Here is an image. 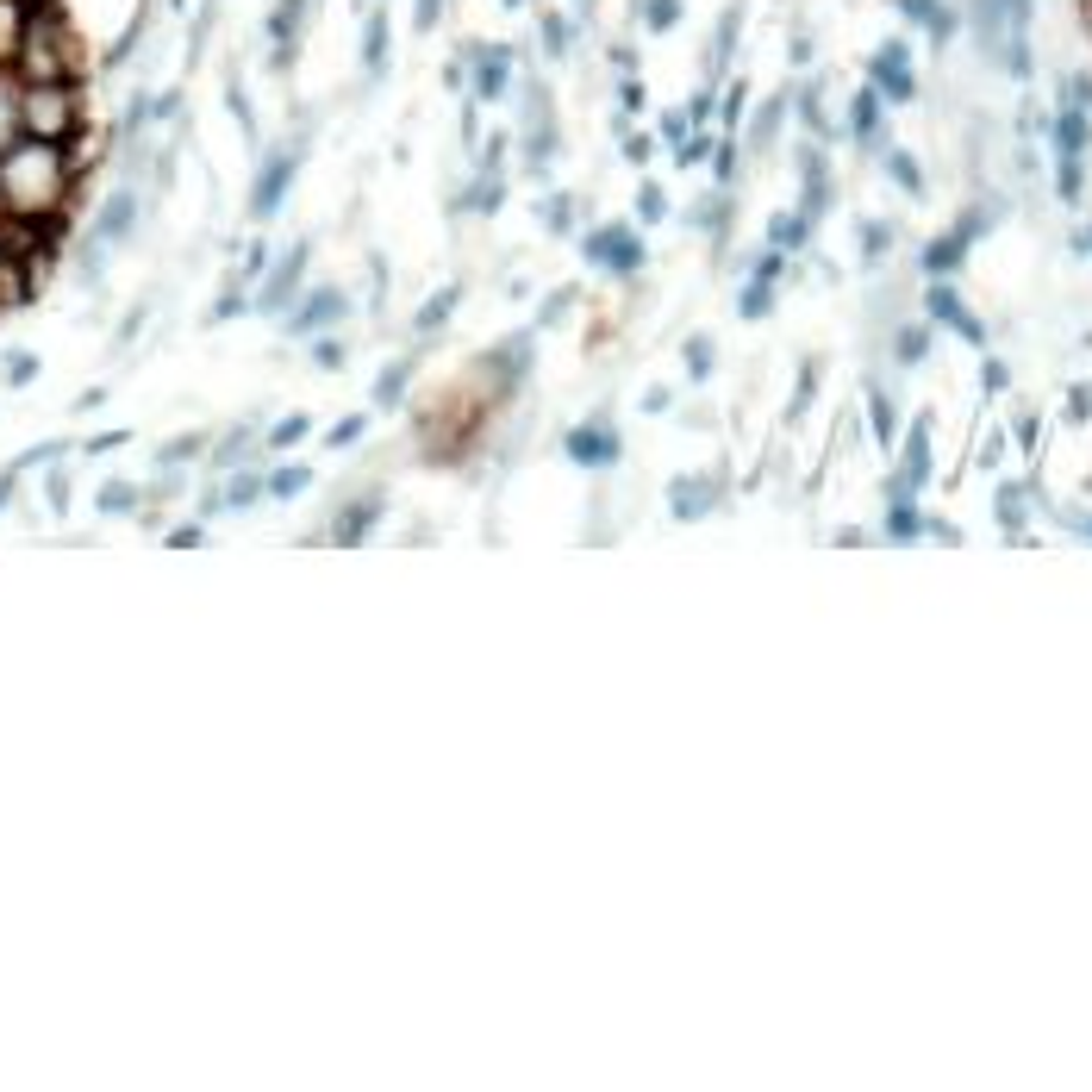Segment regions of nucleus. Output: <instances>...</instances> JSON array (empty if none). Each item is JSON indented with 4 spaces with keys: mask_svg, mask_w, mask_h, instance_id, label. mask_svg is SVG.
Returning a JSON list of instances; mask_svg holds the SVG:
<instances>
[{
    "mask_svg": "<svg viewBox=\"0 0 1092 1092\" xmlns=\"http://www.w3.org/2000/svg\"><path fill=\"white\" fill-rule=\"evenodd\" d=\"M1080 250H1092V231H1086V238H1080Z\"/></svg>",
    "mask_w": 1092,
    "mask_h": 1092,
    "instance_id": "obj_45",
    "label": "nucleus"
},
{
    "mask_svg": "<svg viewBox=\"0 0 1092 1092\" xmlns=\"http://www.w3.org/2000/svg\"><path fill=\"white\" fill-rule=\"evenodd\" d=\"M662 137H674V144H681V137H687V119H681V113H668V119H662Z\"/></svg>",
    "mask_w": 1092,
    "mask_h": 1092,
    "instance_id": "obj_43",
    "label": "nucleus"
},
{
    "mask_svg": "<svg viewBox=\"0 0 1092 1092\" xmlns=\"http://www.w3.org/2000/svg\"><path fill=\"white\" fill-rule=\"evenodd\" d=\"M313 362H318V369H344V350H337V344H318Z\"/></svg>",
    "mask_w": 1092,
    "mask_h": 1092,
    "instance_id": "obj_37",
    "label": "nucleus"
},
{
    "mask_svg": "<svg viewBox=\"0 0 1092 1092\" xmlns=\"http://www.w3.org/2000/svg\"><path fill=\"white\" fill-rule=\"evenodd\" d=\"M924 306H930V318H943V325H956L961 337H968V344H980V337H987V331H980V318H968V313H961L956 287H943V282H937V287H930V300H924Z\"/></svg>",
    "mask_w": 1092,
    "mask_h": 1092,
    "instance_id": "obj_7",
    "label": "nucleus"
},
{
    "mask_svg": "<svg viewBox=\"0 0 1092 1092\" xmlns=\"http://www.w3.org/2000/svg\"><path fill=\"white\" fill-rule=\"evenodd\" d=\"M768 300H774V294H768V282L755 275V287L743 294V313H749V318H762V313H768Z\"/></svg>",
    "mask_w": 1092,
    "mask_h": 1092,
    "instance_id": "obj_29",
    "label": "nucleus"
},
{
    "mask_svg": "<svg viewBox=\"0 0 1092 1092\" xmlns=\"http://www.w3.org/2000/svg\"><path fill=\"white\" fill-rule=\"evenodd\" d=\"M874 437H881V444H893V400H886V393H874Z\"/></svg>",
    "mask_w": 1092,
    "mask_h": 1092,
    "instance_id": "obj_24",
    "label": "nucleus"
},
{
    "mask_svg": "<svg viewBox=\"0 0 1092 1092\" xmlns=\"http://www.w3.org/2000/svg\"><path fill=\"white\" fill-rule=\"evenodd\" d=\"M31 374H38V362H31V356H19V362H7V381H31Z\"/></svg>",
    "mask_w": 1092,
    "mask_h": 1092,
    "instance_id": "obj_41",
    "label": "nucleus"
},
{
    "mask_svg": "<svg viewBox=\"0 0 1092 1092\" xmlns=\"http://www.w3.org/2000/svg\"><path fill=\"white\" fill-rule=\"evenodd\" d=\"M449 306H456V287H444V294H437L431 306H425V313H419V325H425V331H431V325H444V318H449Z\"/></svg>",
    "mask_w": 1092,
    "mask_h": 1092,
    "instance_id": "obj_26",
    "label": "nucleus"
},
{
    "mask_svg": "<svg viewBox=\"0 0 1092 1092\" xmlns=\"http://www.w3.org/2000/svg\"><path fill=\"white\" fill-rule=\"evenodd\" d=\"M774 125H780V100H768V113L755 119V144H768V137H774Z\"/></svg>",
    "mask_w": 1092,
    "mask_h": 1092,
    "instance_id": "obj_32",
    "label": "nucleus"
},
{
    "mask_svg": "<svg viewBox=\"0 0 1092 1092\" xmlns=\"http://www.w3.org/2000/svg\"><path fill=\"white\" fill-rule=\"evenodd\" d=\"M437 13H444V0H419V13H412V19H419V31H431Z\"/></svg>",
    "mask_w": 1092,
    "mask_h": 1092,
    "instance_id": "obj_38",
    "label": "nucleus"
},
{
    "mask_svg": "<svg viewBox=\"0 0 1092 1092\" xmlns=\"http://www.w3.org/2000/svg\"><path fill=\"white\" fill-rule=\"evenodd\" d=\"M1067 419H1092V388H1086V381L1067 393Z\"/></svg>",
    "mask_w": 1092,
    "mask_h": 1092,
    "instance_id": "obj_30",
    "label": "nucleus"
},
{
    "mask_svg": "<svg viewBox=\"0 0 1092 1092\" xmlns=\"http://www.w3.org/2000/svg\"><path fill=\"white\" fill-rule=\"evenodd\" d=\"M132 231V194H113L100 212V238H125Z\"/></svg>",
    "mask_w": 1092,
    "mask_h": 1092,
    "instance_id": "obj_16",
    "label": "nucleus"
},
{
    "mask_svg": "<svg viewBox=\"0 0 1092 1092\" xmlns=\"http://www.w3.org/2000/svg\"><path fill=\"white\" fill-rule=\"evenodd\" d=\"M980 225H987V219H968V225H961V231H949V238H937V244H930V250H924V269H930V275L956 269V263H961V250H968V238H974V231H980Z\"/></svg>",
    "mask_w": 1092,
    "mask_h": 1092,
    "instance_id": "obj_8",
    "label": "nucleus"
},
{
    "mask_svg": "<svg viewBox=\"0 0 1092 1092\" xmlns=\"http://www.w3.org/2000/svg\"><path fill=\"white\" fill-rule=\"evenodd\" d=\"M569 456H574L581 468H612L625 449H618V431H612L606 419H587V425H574V431H569Z\"/></svg>",
    "mask_w": 1092,
    "mask_h": 1092,
    "instance_id": "obj_3",
    "label": "nucleus"
},
{
    "mask_svg": "<svg viewBox=\"0 0 1092 1092\" xmlns=\"http://www.w3.org/2000/svg\"><path fill=\"white\" fill-rule=\"evenodd\" d=\"M974 26H980V45H987L992 57H1005V69L1030 75V45H1024V31H1030V0H980V7H974Z\"/></svg>",
    "mask_w": 1092,
    "mask_h": 1092,
    "instance_id": "obj_1",
    "label": "nucleus"
},
{
    "mask_svg": "<svg viewBox=\"0 0 1092 1092\" xmlns=\"http://www.w3.org/2000/svg\"><path fill=\"white\" fill-rule=\"evenodd\" d=\"M294 169H300L294 150H275V156H269V169L256 175V200H250L256 219H275V207H282V194H287V181H294Z\"/></svg>",
    "mask_w": 1092,
    "mask_h": 1092,
    "instance_id": "obj_4",
    "label": "nucleus"
},
{
    "mask_svg": "<svg viewBox=\"0 0 1092 1092\" xmlns=\"http://www.w3.org/2000/svg\"><path fill=\"white\" fill-rule=\"evenodd\" d=\"M644 19H649V31H668L674 19H681V0H649V13H644Z\"/></svg>",
    "mask_w": 1092,
    "mask_h": 1092,
    "instance_id": "obj_25",
    "label": "nucleus"
},
{
    "mask_svg": "<svg viewBox=\"0 0 1092 1092\" xmlns=\"http://www.w3.org/2000/svg\"><path fill=\"white\" fill-rule=\"evenodd\" d=\"M581 7H587V0H581Z\"/></svg>",
    "mask_w": 1092,
    "mask_h": 1092,
    "instance_id": "obj_48",
    "label": "nucleus"
},
{
    "mask_svg": "<svg viewBox=\"0 0 1092 1092\" xmlns=\"http://www.w3.org/2000/svg\"><path fill=\"white\" fill-rule=\"evenodd\" d=\"M668 500H674V519H700V512H712V500H719V481L681 475V481L668 487Z\"/></svg>",
    "mask_w": 1092,
    "mask_h": 1092,
    "instance_id": "obj_6",
    "label": "nucleus"
},
{
    "mask_svg": "<svg viewBox=\"0 0 1092 1092\" xmlns=\"http://www.w3.org/2000/svg\"><path fill=\"white\" fill-rule=\"evenodd\" d=\"M687 369L700 374V381L712 374V337H705V331H693V337H687Z\"/></svg>",
    "mask_w": 1092,
    "mask_h": 1092,
    "instance_id": "obj_22",
    "label": "nucleus"
},
{
    "mask_svg": "<svg viewBox=\"0 0 1092 1092\" xmlns=\"http://www.w3.org/2000/svg\"><path fill=\"white\" fill-rule=\"evenodd\" d=\"M899 7H905V19L930 26V38H937V45H943V38H949V26H956V19L943 13V0H899Z\"/></svg>",
    "mask_w": 1092,
    "mask_h": 1092,
    "instance_id": "obj_14",
    "label": "nucleus"
},
{
    "mask_svg": "<svg viewBox=\"0 0 1092 1092\" xmlns=\"http://www.w3.org/2000/svg\"><path fill=\"white\" fill-rule=\"evenodd\" d=\"M506 50H500V45H487V50H481V57H475V94H481V100H494V94L500 88H506Z\"/></svg>",
    "mask_w": 1092,
    "mask_h": 1092,
    "instance_id": "obj_11",
    "label": "nucleus"
},
{
    "mask_svg": "<svg viewBox=\"0 0 1092 1092\" xmlns=\"http://www.w3.org/2000/svg\"><path fill=\"white\" fill-rule=\"evenodd\" d=\"M506 7H519V0H506Z\"/></svg>",
    "mask_w": 1092,
    "mask_h": 1092,
    "instance_id": "obj_46",
    "label": "nucleus"
},
{
    "mask_svg": "<svg viewBox=\"0 0 1092 1092\" xmlns=\"http://www.w3.org/2000/svg\"><path fill=\"white\" fill-rule=\"evenodd\" d=\"M132 506H137L132 481H106V487H100V512H106V519H113V512H132Z\"/></svg>",
    "mask_w": 1092,
    "mask_h": 1092,
    "instance_id": "obj_17",
    "label": "nucleus"
},
{
    "mask_svg": "<svg viewBox=\"0 0 1092 1092\" xmlns=\"http://www.w3.org/2000/svg\"><path fill=\"white\" fill-rule=\"evenodd\" d=\"M874 119H881V94H855V137H874Z\"/></svg>",
    "mask_w": 1092,
    "mask_h": 1092,
    "instance_id": "obj_20",
    "label": "nucleus"
},
{
    "mask_svg": "<svg viewBox=\"0 0 1092 1092\" xmlns=\"http://www.w3.org/2000/svg\"><path fill=\"white\" fill-rule=\"evenodd\" d=\"M543 38H550V50H555V57L569 50V26H562V19H550V26H543Z\"/></svg>",
    "mask_w": 1092,
    "mask_h": 1092,
    "instance_id": "obj_36",
    "label": "nucleus"
},
{
    "mask_svg": "<svg viewBox=\"0 0 1092 1092\" xmlns=\"http://www.w3.org/2000/svg\"><path fill=\"white\" fill-rule=\"evenodd\" d=\"M886 175H893L905 194H918V188H924V175H918V163L905 156V150H893V156H886Z\"/></svg>",
    "mask_w": 1092,
    "mask_h": 1092,
    "instance_id": "obj_18",
    "label": "nucleus"
},
{
    "mask_svg": "<svg viewBox=\"0 0 1092 1092\" xmlns=\"http://www.w3.org/2000/svg\"><path fill=\"white\" fill-rule=\"evenodd\" d=\"M637 212H644V219H662V212H668V200H662V188H644V200H637Z\"/></svg>",
    "mask_w": 1092,
    "mask_h": 1092,
    "instance_id": "obj_33",
    "label": "nucleus"
},
{
    "mask_svg": "<svg viewBox=\"0 0 1092 1092\" xmlns=\"http://www.w3.org/2000/svg\"><path fill=\"white\" fill-rule=\"evenodd\" d=\"M294 437H306V419H282V425H275V449L294 444Z\"/></svg>",
    "mask_w": 1092,
    "mask_h": 1092,
    "instance_id": "obj_35",
    "label": "nucleus"
},
{
    "mask_svg": "<svg viewBox=\"0 0 1092 1092\" xmlns=\"http://www.w3.org/2000/svg\"><path fill=\"white\" fill-rule=\"evenodd\" d=\"M1080 150H1086V119L1067 106L1062 119H1055V156H1080Z\"/></svg>",
    "mask_w": 1092,
    "mask_h": 1092,
    "instance_id": "obj_15",
    "label": "nucleus"
},
{
    "mask_svg": "<svg viewBox=\"0 0 1092 1092\" xmlns=\"http://www.w3.org/2000/svg\"><path fill=\"white\" fill-rule=\"evenodd\" d=\"M874 88L886 94V100H912V50L899 45H881V57H874Z\"/></svg>",
    "mask_w": 1092,
    "mask_h": 1092,
    "instance_id": "obj_5",
    "label": "nucleus"
},
{
    "mask_svg": "<svg viewBox=\"0 0 1092 1092\" xmlns=\"http://www.w3.org/2000/svg\"><path fill=\"white\" fill-rule=\"evenodd\" d=\"M924 475H930V419H918L912 444H905V475H899V487H918Z\"/></svg>",
    "mask_w": 1092,
    "mask_h": 1092,
    "instance_id": "obj_12",
    "label": "nucleus"
},
{
    "mask_svg": "<svg viewBox=\"0 0 1092 1092\" xmlns=\"http://www.w3.org/2000/svg\"><path fill=\"white\" fill-rule=\"evenodd\" d=\"M306 481H313L306 468H275V475H269V494H275V500H294V494H306Z\"/></svg>",
    "mask_w": 1092,
    "mask_h": 1092,
    "instance_id": "obj_19",
    "label": "nucleus"
},
{
    "mask_svg": "<svg viewBox=\"0 0 1092 1092\" xmlns=\"http://www.w3.org/2000/svg\"><path fill=\"white\" fill-rule=\"evenodd\" d=\"M406 374H412V362H393V369L381 374V381H374V400H381V406H393V400H400V388H406Z\"/></svg>",
    "mask_w": 1092,
    "mask_h": 1092,
    "instance_id": "obj_21",
    "label": "nucleus"
},
{
    "mask_svg": "<svg viewBox=\"0 0 1092 1092\" xmlns=\"http://www.w3.org/2000/svg\"><path fill=\"white\" fill-rule=\"evenodd\" d=\"M256 494H263V481H256V475H238V481H231V494H225V500H231V506H250Z\"/></svg>",
    "mask_w": 1092,
    "mask_h": 1092,
    "instance_id": "obj_28",
    "label": "nucleus"
},
{
    "mask_svg": "<svg viewBox=\"0 0 1092 1092\" xmlns=\"http://www.w3.org/2000/svg\"><path fill=\"white\" fill-rule=\"evenodd\" d=\"M924 344H930V337H924V331H905V337H899V362H924Z\"/></svg>",
    "mask_w": 1092,
    "mask_h": 1092,
    "instance_id": "obj_27",
    "label": "nucleus"
},
{
    "mask_svg": "<svg viewBox=\"0 0 1092 1092\" xmlns=\"http://www.w3.org/2000/svg\"><path fill=\"white\" fill-rule=\"evenodd\" d=\"M300 269H306V244H300L294 256H287L282 269L269 275V287H263V313H282V300L294 294V282H300Z\"/></svg>",
    "mask_w": 1092,
    "mask_h": 1092,
    "instance_id": "obj_9",
    "label": "nucleus"
},
{
    "mask_svg": "<svg viewBox=\"0 0 1092 1092\" xmlns=\"http://www.w3.org/2000/svg\"><path fill=\"white\" fill-rule=\"evenodd\" d=\"M806 238V219H774V244H799Z\"/></svg>",
    "mask_w": 1092,
    "mask_h": 1092,
    "instance_id": "obj_31",
    "label": "nucleus"
},
{
    "mask_svg": "<svg viewBox=\"0 0 1092 1092\" xmlns=\"http://www.w3.org/2000/svg\"><path fill=\"white\" fill-rule=\"evenodd\" d=\"M705 150H712V144H705V137H681V163H700Z\"/></svg>",
    "mask_w": 1092,
    "mask_h": 1092,
    "instance_id": "obj_40",
    "label": "nucleus"
},
{
    "mask_svg": "<svg viewBox=\"0 0 1092 1092\" xmlns=\"http://www.w3.org/2000/svg\"><path fill=\"white\" fill-rule=\"evenodd\" d=\"M362 69H369V75L388 69V13H374L369 31H362Z\"/></svg>",
    "mask_w": 1092,
    "mask_h": 1092,
    "instance_id": "obj_13",
    "label": "nucleus"
},
{
    "mask_svg": "<svg viewBox=\"0 0 1092 1092\" xmlns=\"http://www.w3.org/2000/svg\"><path fill=\"white\" fill-rule=\"evenodd\" d=\"M644 412H668V388H649V393H644Z\"/></svg>",
    "mask_w": 1092,
    "mask_h": 1092,
    "instance_id": "obj_44",
    "label": "nucleus"
},
{
    "mask_svg": "<svg viewBox=\"0 0 1092 1092\" xmlns=\"http://www.w3.org/2000/svg\"><path fill=\"white\" fill-rule=\"evenodd\" d=\"M337 313H344V294H337V287H318V294L306 300V313L287 318V331H318L325 318H337Z\"/></svg>",
    "mask_w": 1092,
    "mask_h": 1092,
    "instance_id": "obj_10",
    "label": "nucleus"
},
{
    "mask_svg": "<svg viewBox=\"0 0 1092 1092\" xmlns=\"http://www.w3.org/2000/svg\"><path fill=\"white\" fill-rule=\"evenodd\" d=\"M618 100H625V106H630V113H637V106H644V82H637V75H630L625 88H618Z\"/></svg>",
    "mask_w": 1092,
    "mask_h": 1092,
    "instance_id": "obj_39",
    "label": "nucleus"
},
{
    "mask_svg": "<svg viewBox=\"0 0 1092 1092\" xmlns=\"http://www.w3.org/2000/svg\"><path fill=\"white\" fill-rule=\"evenodd\" d=\"M587 256H593L599 269L630 275V269H644V238H637L630 225H599L593 238H587Z\"/></svg>",
    "mask_w": 1092,
    "mask_h": 1092,
    "instance_id": "obj_2",
    "label": "nucleus"
},
{
    "mask_svg": "<svg viewBox=\"0 0 1092 1092\" xmlns=\"http://www.w3.org/2000/svg\"><path fill=\"white\" fill-rule=\"evenodd\" d=\"M862 244H868V263H881V250H886V225H868V231H862Z\"/></svg>",
    "mask_w": 1092,
    "mask_h": 1092,
    "instance_id": "obj_34",
    "label": "nucleus"
},
{
    "mask_svg": "<svg viewBox=\"0 0 1092 1092\" xmlns=\"http://www.w3.org/2000/svg\"><path fill=\"white\" fill-rule=\"evenodd\" d=\"M999 519H1005V531H1018V524H1024V487H1005V494H999Z\"/></svg>",
    "mask_w": 1092,
    "mask_h": 1092,
    "instance_id": "obj_23",
    "label": "nucleus"
},
{
    "mask_svg": "<svg viewBox=\"0 0 1092 1092\" xmlns=\"http://www.w3.org/2000/svg\"><path fill=\"white\" fill-rule=\"evenodd\" d=\"M1086 531H1092V524H1086Z\"/></svg>",
    "mask_w": 1092,
    "mask_h": 1092,
    "instance_id": "obj_47",
    "label": "nucleus"
},
{
    "mask_svg": "<svg viewBox=\"0 0 1092 1092\" xmlns=\"http://www.w3.org/2000/svg\"><path fill=\"white\" fill-rule=\"evenodd\" d=\"M356 437H362V419H344L337 431H331V444H356Z\"/></svg>",
    "mask_w": 1092,
    "mask_h": 1092,
    "instance_id": "obj_42",
    "label": "nucleus"
}]
</instances>
